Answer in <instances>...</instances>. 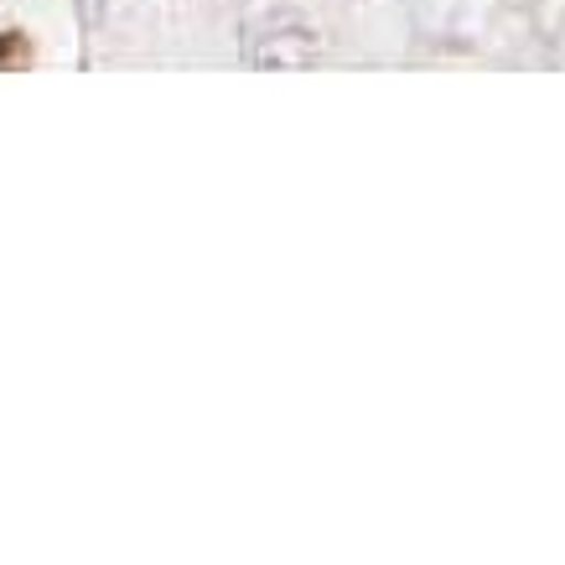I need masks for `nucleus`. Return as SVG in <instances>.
<instances>
[{
    "instance_id": "obj_1",
    "label": "nucleus",
    "mask_w": 565,
    "mask_h": 565,
    "mask_svg": "<svg viewBox=\"0 0 565 565\" xmlns=\"http://www.w3.org/2000/svg\"><path fill=\"white\" fill-rule=\"evenodd\" d=\"M317 32H311L307 21L296 17H270L265 32L249 36V63L255 68H307L311 57H317Z\"/></svg>"
}]
</instances>
